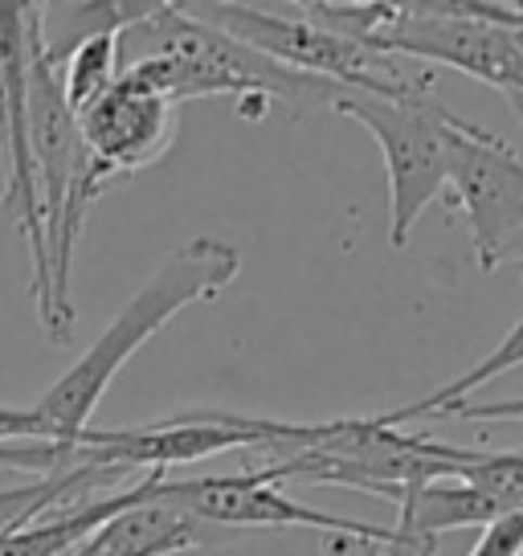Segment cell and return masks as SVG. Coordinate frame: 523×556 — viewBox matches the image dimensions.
<instances>
[{
    "label": "cell",
    "instance_id": "cell-18",
    "mask_svg": "<svg viewBox=\"0 0 523 556\" xmlns=\"http://www.w3.org/2000/svg\"><path fill=\"white\" fill-rule=\"evenodd\" d=\"M9 442H53V430L37 417V409L0 405V446H9Z\"/></svg>",
    "mask_w": 523,
    "mask_h": 556
},
{
    "label": "cell",
    "instance_id": "cell-1",
    "mask_svg": "<svg viewBox=\"0 0 523 556\" xmlns=\"http://www.w3.org/2000/svg\"><path fill=\"white\" fill-rule=\"evenodd\" d=\"M131 70L164 90L176 106L229 94L242 119H266L270 106H286L298 119L315 106H332L340 83L286 70L229 34L196 21L184 4H164L119 34V74Z\"/></svg>",
    "mask_w": 523,
    "mask_h": 556
},
{
    "label": "cell",
    "instance_id": "cell-12",
    "mask_svg": "<svg viewBox=\"0 0 523 556\" xmlns=\"http://www.w3.org/2000/svg\"><path fill=\"white\" fill-rule=\"evenodd\" d=\"M205 523L164 504H136L74 544L66 556H176L201 544Z\"/></svg>",
    "mask_w": 523,
    "mask_h": 556
},
{
    "label": "cell",
    "instance_id": "cell-17",
    "mask_svg": "<svg viewBox=\"0 0 523 556\" xmlns=\"http://www.w3.org/2000/svg\"><path fill=\"white\" fill-rule=\"evenodd\" d=\"M467 556H523V507L490 520Z\"/></svg>",
    "mask_w": 523,
    "mask_h": 556
},
{
    "label": "cell",
    "instance_id": "cell-10",
    "mask_svg": "<svg viewBox=\"0 0 523 556\" xmlns=\"http://www.w3.org/2000/svg\"><path fill=\"white\" fill-rule=\"evenodd\" d=\"M388 504H397V536L437 544L442 532L454 528H487L490 520L503 516V507L479 486L462 479H434V483L397 486L388 491Z\"/></svg>",
    "mask_w": 523,
    "mask_h": 556
},
{
    "label": "cell",
    "instance_id": "cell-11",
    "mask_svg": "<svg viewBox=\"0 0 523 556\" xmlns=\"http://www.w3.org/2000/svg\"><path fill=\"white\" fill-rule=\"evenodd\" d=\"M160 470H148L140 483H131L127 491L115 495H99L90 504H74L62 511H50L34 523H21L0 532V556H66L74 544H82L90 532H99L106 520H115L119 511L152 500V486H156Z\"/></svg>",
    "mask_w": 523,
    "mask_h": 556
},
{
    "label": "cell",
    "instance_id": "cell-7",
    "mask_svg": "<svg viewBox=\"0 0 523 556\" xmlns=\"http://www.w3.org/2000/svg\"><path fill=\"white\" fill-rule=\"evenodd\" d=\"M0 156L9 164V185L0 192V213L13 217L29 242L37 307L50 291V254H46V217L29 139V4L0 0Z\"/></svg>",
    "mask_w": 523,
    "mask_h": 556
},
{
    "label": "cell",
    "instance_id": "cell-4",
    "mask_svg": "<svg viewBox=\"0 0 523 556\" xmlns=\"http://www.w3.org/2000/svg\"><path fill=\"white\" fill-rule=\"evenodd\" d=\"M192 17L229 34L262 58L279 62L298 74H315V78H332L340 87L372 90V94H405V90L430 87V74H405L397 58L377 53L368 46H356L348 37L332 34L323 25L307 21L303 13H286V4H221V0H201V4H184Z\"/></svg>",
    "mask_w": 523,
    "mask_h": 556
},
{
    "label": "cell",
    "instance_id": "cell-3",
    "mask_svg": "<svg viewBox=\"0 0 523 556\" xmlns=\"http://www.w3.org/2000/svg\"><path fill=\"white\" fill-rule=\"evenodd\" d=\"M328 111L356 119L377 139L388 173V242L393 250H405L421 213L446 189V131L462 115L437 103L430 87L405 94L340 87Z\"/></svg>",
    "mask_w": 523,
    "mask_h": 556
},
{
    "label": "cell",
    "instance_id": "cell-8",
    "mask_svg": "<svg viewBox=\"0 0 523 556\" xmlns=\"http://www.w3.org/2000/svg\"><path fill=\"white\" fill-rule=\"evenodd\" d=\"M446 189L471 226L479 270H499L523 229V164L499 136L458 119L446 131Z\"/></svg>",
    "mask_w": 523,
    "mask_h": 556
},
{
    "label": "cell",
    "instance_id": "cell-2",
    "mask_svg": "<svg viewBox=\"0 0 523 556\" xmlns=\"http://www.w3.org/2000/svg\"><path fill=\"white\" fill-rule=\"evenodd\" d=\"M238 275H242V254L221 238H192L173 250L140 291L123 303V312L106 324L103 336L34 405L37 417L53 430V442L90 430V414L99 409L119 368L184 307L217 299Z\"/></svg>",
    "mask_w": 523,
    "mask_h": 556
},
{
    "label": "cell",
    "instance_id": "cell-20",
    "mask_svg": "<svg viewBox=\"0 0 523 556\" xmlns=\"http://www.w3.org/2000/svg\"><path fill=\"white\" fill-rule=\"evenodd\" d=\"M332 553L335 556H405V548H401V540H397V544H368V540L332 536Z\"/></svg>",
    "mask_w": 523,
    "mask_h": 556
},
{
    "label": "cell",
    "instance_id": "cell-19",
    "mask_svg": "<svg viewBox=\"0 0 523 556\" xmlns=\"http://www.w3.org/2000/svg\"><path fill=\"white\" fill-rule=\"evenodd\" d=\"M437 417H462V421H523V397L507 401H458Z\"/></svg>",
    "mask_w": 523,
    "mask_h": 556
},
{
    "label": "cell",
    "instance_id": "cell-15",
    "mask_svg": "<svg viewBox=\"0 0 523 556\" xmlns=\"http://www.w3.org/2000/svg\"><path fill=\"white\" fill-rule=\"evenodd\" d=\"M523 365V315L515 319V328L507 331L499 344L490 348L487 356L479 361V365L471 368V372H462V377H454L446 389H437V393H430L425 401H413V405H401V409H388V414H377V421L381 426H401V421H413V417H437L442 409H450V405H458V401H467L474 393V389H483V384H490L495 377H503V372H511V368Z\"/></svg>",
    "mask_w": 523,
    "mask_h": 556
},
{
    "label": "cell",
    "instance_id": "cell-9",
    "mask_svg": "<svg viewBox=\"0 0 523 556\" xmlns=\"http://www.w3.org/2000/svg\"><path fill=\"white\" fill-rule=\"evenodd\" d=\"M176 111L180 106L156 90L148 78L123 70L119 78L90 99L82 111H74L82 143L115 185L127 176L143 173L148 164H156L176 136Z\"/></svg>",
    "mask_w": 523,
    "mask_h": 556
},
{
    "label": "cell",
    "instance_id": "cell-16",
    "mask_svg": "<svg viewBox=\"0 0 523 556\" xmlns=\"http://www.w3.org/2000/svg\"><path fill=\"white\" fill-rule=\"evenodd\" d=\"M58 74H62L71 111H82L90 99H99V94L119 78V34L82 41V46L66 58V66L58 70Z\"/></svg>",
    "mask_w": 523,
    "mask_h": 556
},
{
    "label": "cell",
    "instance_id": "cell-5",
    "mask_svg": "<svg viewBox=\"0 0 523 556\" xmlns=\"http://www.w3.org/2000/svg\"><path fill=\"white\" fill-rule=\"evenodd\" d=\"M368 50L388 58H418L425 66L471 74L507 99L523 94L520 29L479 13L474 0H430V4H393Z\"/></svg>",
    "mask_w": 523,
    "mask_h": 556
},
{
    "label": "cell",
    "instance_id": "cell-6",
    "mask_svg": "<svg viewBox=\"0 0 523 556\" xmlns=\"http://www.w3.org/2000/svg\"><path fill=\"white\" fill-rule=\"evenodd\" d=\"M148 504L176 507L189 520L217 523V528H315V532H328V536L397 544V528L348 520V516H335V511L298 504L291 495H282L258 467L238 470V475H192V479H168L160 470Z\"/></svg>",
    "mask_w": 523,
    "mask_h": 556
},
{
    "label": "cell",
    "instance_id": "cell-14",
    "mask_svg": "<svg viewBox=\"0 0 523 556\" xmlns=\"http://www.w3.org/2000/svg\"><path fill=\"white\" fill-rule=\"evenodd\" d=\"M123 479V470H74V475H53V479H34L21 486H0V532L34 523L50 511H62L66 500L90 504L94 486Z\"/></svg>",
    "mask_w": 523,
    "mask_h": 556
},
{
    "label": "cell",
    "instance_id": "cell-13",
    "mask_svg": "<svg viewBox=\"0 0 523 556\" xmlns=\"http://www.w3.org/2000/svg\"><path fill=\"white\" fill-rule=\"evenodd\" d=\"M156 9V0H74V4H41V50L53 70L66 66L82 41L123 34Z\"/></svg>",
    "mask_w": 523,
    "mask_h": 556
}]
</instances>
